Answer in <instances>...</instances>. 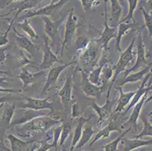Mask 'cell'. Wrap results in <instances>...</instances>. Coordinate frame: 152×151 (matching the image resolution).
<instances>
[{"label":"cell","instance_id":"cell-1","mask_svg":"<svg viewBox=\"0 0 152 151\" xmlns=\"http://www.w3.org/2000/svg\"><path fill=\"white\" fill-rule=\"evenodd\" d=\"M61 123L58 119H54L52 116L40 115L36 116L30 121L15 126L18 134L22 138H28L36 132H46L55 125Z\"/></svg>","mask_w":152,"mask_h":151},{"label":"cell","instance_id":"cell-2","mask_svg":"<svg viewBox=\"0 0 152 151\" xmlns=\"http://www.w3.org/2000/svg\"><path fill=\"white\" fill-rule=\"evenodd\" d=\"M135 42V39H132L130 44L129 45V46L127 47L126 49L124 52H121L118 61H117V64L114 67V77H113V80H112L111 82H110V85L108 87V91L111 90L112 87H113L117 77H118V75L122 73V72L125 71L126 70L127 66L133 60L134 55H135V52L133 51Z\"/></svg>","mask_w":152,"mask_h":151},{"label":"cell","instance_id":"cell-3","mask_svg":"<svg viewBox=\"0 0 152 151\" xmlns=\"http://www.w3.org/2000/svg\"><path fill=\"white\" fill-rule=\"evenodd\" d=\"M104 29L103 31L101 33V36L96 41L102 45L103 54L107 55L108 51V44L112 39L116 38L117 33V27H110L107 23V0H104Z\"/></svg>","mask_w":152,"mask_h":151},{"label":"cell","instance_id":"cell-4","mask_svg":"<svg viewBox=\"0 0 152 151\" xmlns=\"http://www.w3.org/2000/svg\"><path fill=\"white\" fill-rule=\"evenodd\" d=\"M148 65V63L146 58L145 45L144 43L142 34L139 32L137 33V52H136V60H135V64L131 68L127 69L124 71V78L126 77L128 75H129V73L139 70L141 68H144Z\"/></svg>","mask_w":152,"mask_h":151},{"label":"cell","instance_id":"cell-5","mask_svg":"<svg viewBox=\"0 0 152 151\" xmlns=\"http://www.w3.org/2000/svg\"><path fill=\"white\" fill-rule=\"evenodd\" d=\"M82 75V80L80 82V88L84 94L88 97L95 98L98 100H100L102 94L105 91L106 85H96L90 82L88 79V74L84 70H80Z\"/></svg>","mask_w":152,"mask_h":151},{"label":"cell","instance_id":"cell-6","mask_svg":"<svg viewBox=\"0 0 152 151\" xmlns=\"http://www.w3.org/2000/svg\"><path fill=\"white\" fill-rule=\"evenodd\" d=\"M98 44L99 42L96 40L89 42V45L83 50L79 57V60L83 66H90L98 61L99 57V46Z\"/></svg>","mask_w":152,"mask_h":151},{"label":"cell","instance_id":"cell-7","mask_svg":"<svg viewBox=\"0 0 152 151\" xmlns=\"http://www.w3.org/2000/svg\"><path fill=\"white\" fill-rule=\"evenodd\" d=\"M117 98H115V95L112 99H109V97H107L105 104L103 106H99L95 102H92V107L95 113L99 116V120L97 122V126L100 128L103 123L108 120L113 113V107L117 104Z\"/></svg>","mask_w":152,"mask_h":151},{"label":"cell","instance_id":"cell-8","mask_svg":"<svg viewBox=\"0 0 152 151\" xmlns=\"http://www.w3.org/2000/svg\"><path fill=\"white\" fill-rule=\"evenodd\" d=\"M68 2V0H60L57 3H50V5H46V6L41 8L38 10L35 11L33 12H29L27 13L25 15H23V17L20 18L21 20H24V19H30L33 18L34 17H52L55 15L58 11H59L64 5H65L67 2Z\"/></svg>","mask_w":152,"mask_h":151},{"label":"cell","instance_id":"cell-9","mask_svg":"<svg viewBox=\"0 0 152 151\" xmlns=\"http://www.w3.org/2000/svg\"><path fill=\"white\" fill-rule=\"evenodd\" d=\"M44 45L42 50H43V57L41 63L39 66V70L45 71V70L51 68L54 65V63H58L60 61L58 57L52 51V47L49 45V37L46 35H44Z\"/></svg>","mask_w":152,"mask_h":151},{"label":"cell","instance_id":"cell-10","mask_svg":"<svg viewBox=\"0 0 152 151\" xmlns=\"http://www.w3.org/2000/svg\"><path fill=\"white\" fill-rule=\"evenodd\" d=\"M80 23L77 21V18L74 14V8H71L70 13L68 15L67 22L65 24V31H64V37L63 42L61 46V55H63L64 50L66 45L70 43L72 39L74 37L76 33V30L80 26Z\"/></svg>","mask_w":152,"mask_h":151},{"label":"cell","instance_id":"cell-11","mask_svg":"<svg viewBox=\"0 0 152 151\" xmlns=\"http://www.w3.org/2000/svg\"><path fill=\"white\" fill-rule=\"evenodd\" d=\"M42 19L45 23V27H44L45 34L52 40V43L50 45L52 47L53 46L54 44L56 43V42L59 40L58 31L64 18H61L55 21L51 20L49 17H42Z\"/></svg>","mask_w":152,"mask_h":151},{"label":"cell","instance_id":"cell-12","mask_svg":"<svg viewBox=\"0 0 152 151\" xmlns=\"http://www.w3.org/2000/svg\"><path fill=\"white\" fill-rule=\"evenodd\" d=\"M72 64H74V62L73 61L67 63H64V64L59 65V66H53V67L51 68L49 73H48V76H47V79L46 81H45V85H44V87L42 88V95H45L48 91H50L51 88L55 85V83L58 81V80L59 77H60V75L62 73V72L65 70V69H67L68 66H71Z\"/></svg>","mask_w":152,"mask_h":151},{"label":"cell","instance_id":"cell-13","mask_svg":"<svg viewBox=\"0 0 152 151\" xmlns=\"http://www.w3.org/2000/svg\"><path fill=\"white\" fill-rule=\"evenodd\" d=\"M26 99V103L22 105L20 107L22 109H30L35 111H42L44 110H49L52 112L54 111V106L52 102H49L50 98L45 99L42 98H24Z\"/></svg>","mask_w":152,"mask_h":151},{"label":"cell","instance_id":"cell-14","mask_svg":"<svg viewBox=\"0 0 152 151\" xmlns=\"http://www.w3.org/2000/svg\"><path fill=\"white\" fill-rule=\"evenodd\" d=\"M15 104H13L5 108L0 116V139L2 141H3V137L5 136V131L9 129L10 126L12 118L15 114Z\"/></svg>","mask_w":152,"mask_h":151},{"label":"cell","instance_id":"cell-15","mask_svg":"<svg viewBox=\"0 0 152 151\" xmlns=\"http://www.w3.org/2000/svg\"><path fill=\"white\" fill-rule=\"evenodd\" d=\"M151 75V73H148V74H147L145 77H144V80H142L140 87H139V89L135 91V95H134L133 98H132L131 101L129 102V104H128V107H127L125 109V110H124V114H126V113H128V111H129V110H130L131 109H132V108L140 101V99L142 98V96H143L145 94L149 93V91L152 89V86L146 87V84H147L148 81V80L150 79Z\"/></svg>","mask_w":152,"mask_h":151},{"label":"cell","instance_id":"cell-16","mask_svg":"<svg viewBox=\"0 0 152 151\" xmlns=\"http://www.w3.org/2000/svg\"><path fill=\"white\" fill-rule=\"evenodd\" d=\"M72 91H73V77L69 74L66 81L59 90L58 96L61 99V104L64 107H67L69 104L72 101Z\"/></svg>","mask_w":152,"mask_h":151},{"label":"cell","instance_id":"cell-17","mask_svg":"<svg viewBox=\"0 0 152 151\" xmlns=\"http://www.w3.org/2000/svg\"><path fill=\"white\" fill-rule=\"evenodd\" d=\"M14 31H15V41L17 42L19 48L21 49L25 50L26 52H28L30 55H34L37 51L38 50V47L37 45H34L33 43V42L27 38L25 36L21 35L20 33H19L17 31L15 27H13Z\"/></svg>","mask_w":152,"mask_h":151},{"label":"cell","instance_id":"cell-18","mask_svg":"<svg viewBox=\"0 0 152 151\" xmlns=\"http://www.w3.org/2000/svg\"><path fill=\"white\" fill-rule=\"evenodd\" d=\"M44 73H45V71H42V70H39L37 73H30L26 67L23 66L21 68V71L19 73L18 77L21 80L22 83H23V89L25 91L29 86H31L33 84L37 82V78L39 77H40L41 75L44 74Z\"/></svg>","mask_w":152,"mask_h":151},{"label":"cell","instance_id":"cell-19","mask_svg":"<svg viewBox=\"0 0 152 151\" xmlns=\"http://www.w3.org/2000/svg\"><path fill=\"white\" fill-rule=\"evenodd\" d=\"M45 0H21L20 2L18 3L17 5H15L12 10L9 11V12L5 15H4V17L7 16L8 15H9L10 13H12L14 11H16V14L15 15V18L14 19L16 20L18 18L19 15L20 13H22L23 12L26 10H30V9H32V8H35L37 5H39L41 2H42Z\"/></svg>","mask_w":152,"mask_h":151},{"label":"cell","instance_id":"cell-20","mask_svg":"<svg viewBox=\"0 0 152 151\" xmlns=\"http://www.w3.org/2000/svg\"><path fill=\"white\" fill-rule=\"evenodd\" d=\"M118 131V132L121 133L122 132V128L119 126V125L117 123H116L115 122H114L113 120H110L108 124L106 125L105 127H104L103 128L100 130L99 132L96 134V135L94 138L93 141L90 143V147H92L94 144L97 141L100 139H105V138H109L110 133L112 131Z\"/></svg>","mask_w":152,"mask_h":151},{"label":"cell","instance_id":"cell-21","mask_svg":"<svg viewBox=\"0 0 152 151\" xmlns=\"http://www.w3.org/2000/svg\"><path fill=\"white\" fill-rule=\"evenodd\" d=\"M148 93L145 94V95L142 96V98L140 99V101L134 106L133 110H132L130 116H129V120H127L126 122V124L130 125L133 126V128H135V131L137 130L138 120H139V116H140L142 107H143V105L145 104V101L148 98Z\"/></svg>","mask_w":152,"mask_h":151},{"label":"cell","instance_id":"cell-22","mask_svg":"<svg viewBox=\"0 0 152 151\" xmlns=\"http://www.w3.org/2000/svg\"><path fill=\"white\" fill-rule=\"evenodd\" d=\"M117 90L120 92V96L117 98V107H116L114 113H121L123 110L126 108V107L128 106L129 102L131 101L132 98H133L134 95L135 93V91H129V92H126L124 93L123 91L122 87L118 86L117 87Z\"/></svg>","mask_w":152,"mask_h":151},{"label":"cell","instance_id":"cell-23","mask_svg":"<svg viewBox=\"0 0 152 151\" xmlns=\"http://www.w3.org/2000/svg\"><path fill=\"white\" fill-rule=\"evenodd\" d=\"M110 18L112 27H117V25L121 22L122 16L123 6L119 0H110Z\"/></svg>","mask_w":152,"mask_h":151},{"label":"cell","instance_id":"cell-24","mask_svg":"<svg viewBox=\"0 0 152 151\" xmlns=\"http://www.w3.org/2000/svg\"><path fill=\"white\" fill-rule=\"evenodd\" d=\"M152 67L150 65L145 66L141 70H139L137 72H135L133 73H131L130 75H128L126 77L124 78V80L121 82V83L118 86L123 87L126 83H135L137 82L142 80L144 77H145L146 75L150 73L151 72Z\"/></svg>","mask_w":152,"mask_h":151},{"label":"cell","instance_id":"cell-25","mask_svg":"<svg viewBox=\"0 0 152 151\" xmlns=\"http://www.w3.org/2000/svg\"><path fill=\"white\" fill-rule=\"evenodd\" d=\"M121 141L124 144L123 151H132L139 147L152 145V139L145 141V140L138 139V138H135V139L124 138V139H122Z\"/></svg>","mask_w":152,"mask_h":151},{"label":"cell","instance_id":"cell-26","mask_svg":"<svg viewBox=\"0 0 152 151\" xmlns=\"http://www.w3.org/2000/svg\"><path fill=\"white\" fill-rule=\"evenodd\" d=\"M107 55H104L103 54V61L97 66L95 70L91 71L89 74L88 75V79H89V82H92V84L96 85H102V81H101V76H102V72L103 70V67L104 65L107 64V61H106V58H107Z\"/></svg>","mask_w":152,"mask_h":151},{"label":"cell","instance_id":"cell-27","mask_svg":"<svg viewBox=\"0 0 152 151\" xmlns=\"http://www.w3.org/2000/svg\"><path fill=\"white\" fill-rule=\"evenodd\" d=\"M89 120V119H86L83 117H80L78 119V121L77 123V126H76L75 130H74V135H73V138H72L71 144H70V148H69V151H74V148L77 146L78 144L79 141L80 139L81 135H82L83 132V125L87 121Z\"/></svg>","mask_w":152,"mask_h":151},{"label":"cell","instance_id":"cell-28","mask_svg":"<svg viewBox=\"0 0 152 151\" xmlns=\"http://www.w3.org/2000/svg\"><path fill=\"white\" fill-rule=\"evenodd\" d=\"M131 29V24L130 23H124V22H120L119 24L117 25V36H116V45L115 48L117 52H121L122 49H121V40L124 36H125L126 33L129 31Z\"/></svg>","mask_w":152,"mask_h":151},{"label":"cell","instance_id":"cell-29","mask_svg":"<svg viewBox=\"0 0 152 151\" xmlns=\"http://www.w3.org/2000/svg\"><path fill=\"white\" fill-rule=\"evenodd\" d=\"M5 138L9 140L11 144V151H20L22 149L27 146L28 144L33 143V141H24L20 138H17L12 134H9Z\"/></svg>","mask_w":152,"mask_h":151},{"label":"cell","instance_id":"cell-30","mask_svg":"<svg viewBox=\"0 0 152 151\" xmlns=\"http://www.w3.org/2000/svg\"><path fill=\"white\" fill-rule=\"evenodd\" d=\"M16 27L23 30L24 33H27V35L33 39H37L39 38L38 34L34 30V29L32 27L31 25L30 24V21H29L28 19H24V20H23V22L18 23L16 24Z\"/></svg>","mask_w":152,"mask_h":151},{"label":"cell","instance_id":"cell-31","mask_svg":"<svg viewBox=\"0 0 152 151\" xmlns=\"http://www.w3.org/2000/svg\"><path fill=\"white\" fill-rule=\"evenodd\" d=\"M94 133H95V131H94L92 126H87L85 129L83 130L82 135H81L80 139L78 144H77V147L80 149L83 147L85 146L90 141L91 138L94 135Z\"/></svg>","mask_w":152,"mask_h":151},{"label":"cell","instance_id":"cell-32","mask_svg":"<svg viewBox=\"0 0 152 151\" xmlns=\"http://www.w3.org/2000/svg\"><path fill=\"white\" fill-rule=\"evenodd\" d=\"M131 128H132V127H129V128H128V129L126 130L125 131H122V132L121 133L120 136L117 137L115 140L112 141L111 142L108 143L107 144L104 145V146L101 147L104 148V151H117V147H118L119 143L122 141L124 136H125L127 133L129 132V130H131Z\"/></svg>","mask_w":152,"mask_h":151},{"label":"cell","instance_id":"cell-33","mask_svg":"<svg viewBox=\"0 0 152 151\" xmlns=\"http://www.w3.org/2000/svg\"><path fill=\"white\" fill-rule=\"evenodd\" d=\"M127 1L129 4V12H128L126 16L121 22L130 23L132 22H134V12L137 8L139 0H127Z\"/></svg>","mask_w":152,"mask_h":151},{"label":"cell","instance_id":"cell-34","mask_svg":"<svg viewBox=\"0 0 152 151\" xmlns=\"http://www.w3.org/2000/svg\"><path fill=\"white\" fill-rule=\"evenodd\" d=\"M143 123V128L139 135L135 136V138L141 139L143 137H152V124L148 119L142 118Z\"/></svg>","mask_w":152,"mask_h":151},{"label":"cell","instance_id":"cell-35","mask_svg":"<svg viewBox=\"0 0 152 151\" xmlns=\"http://www.w3.org/2000/svg\"><path fill=\"white\" fill-rule=\"evenodd\" d=\"M102 75L101 76V81H102V85H106L108 83L109 80L111 78H113L114 77V70L111 69L110 67L107 66V64L104 65V66L103 67V70H102Z\"/></svg>","mask_w":152,"mask_h":151},{"label":"cell","instance_id":"cell-36","mask_svg":"<svg viewBox=\"0 0 152 151\" xmlns=\"http://www.w3.org/2000/svg\"><path fill=\"white\" fill-rule=\"evenodd\" d=\"M71 128V124L70 123H67L61 125V133L60 140H59L58 142L59 147L63 146L64 142H65V140L67 139V138L70 135Z\"/></svg>","mask_w":152,"mask_h":151},{"label":"cell","instance_id":"cell-37","mask_svg":"<svg viewBox=\"0 0 152 151\" xmlns=\"http://www.w3.org/2000/svg\"><path fill=\"white\" fill-rule=\"evenodd\" d=\"M141 11L142 12V15L144 18V21H145V26L147 28L149 36L152 39V13H148L144 10V8L141 7Z\"/></svg>","mask_w":152,"mask_h":151},{"label":"cell","instance_id":"cell-38","mask_svg":"<svg viewBox=\"0 0 152 151\" xmlns=\"http://www.w3.org/2000/svg\"><path fill=\"white\" fill-rule=\"evenodd\" d=\"M37 143L40 144V146L35 151H49L52 149H55V146L52 143H49L48 138L40 141H37Z\"/></svg>","mask_w":152,"mask_h":151},{"label":"cell","instance_id":"cell-39","mask_svg":"<svg viewBox=\"0 0 152 151\" xmlns=\"http://www.w3.org/2000/svg\"><path fill=\"white\" fill-rule=\"evenodd\" d=\"M80 1L81 2L83 8L85 12H87L93 7L100 5L99 0H80Z\"/></svg>","mask_w":152,"mask_h":151},{"label":"cell","instance_id":"cell-40","mask_svg":"<svg viewBox=\"0 0 152 151\" xmlns=\"http://www.w3.org/2000/svg\"><path fill=\"white\" fill-rule=\"evenodd\" d=\"M15 20L14 18L12 19V20L10 22V23H9V27H8V29H7L6 32L4 33V35L2 36V37H1V39H0V47L3 46V45H5L6 44L9 43V39H8V34H9V31L11 30L12 27H13V23H14V21H15Z\"/></svg>","mask_w":152,"mask_h":151},{"label":"cell","instance_id":"cell-41","mask_svg":"<svg viewBox=\"0 0 152 151\" xmlns=\"http://www.w3.org/2000/svg\"><path fill=\"white\" fill-rule=\"evenodd\" d=\"M89 40L86 38V37H79L76 42V45H77L78 50H83L87 45H89Z\"/></svg>","mask_w":152,"mask_h":151},{"label":"cell","instance_id":"cell-42","mask_svg":"<svg viewBox=\"0 0 152 151\" xmlns=\"http://www.w3.org/2000/svg\"><path fill=\"white\" fill-rule=\"evenodd\" d=\"M80 115V105L77 103L73 104L72 107V117L73 118H77Z\"/></svg>","mask_w":152,"mask_h":151},{"label":"cell","instance_id":"cell-43","mask_svg":"<svg viewBox=\"0 0 152 151\" xmlns=\"http://www.w3.org/2000/svg\"><path fill=\"white\" fill-rule=\"evenodd\" d=\"M18 61L22 65H27L29 64V63H32L31 61H30L28 58H26L25 55H23V53H20V55H18Z\"/></svg>","mask_w":152,"mask_h":151},{"label":"cell","instance_id":"cell-44","mask_svg":"<svg viewBox=\"0 0 152 151\" xmlns=\"http://www.w3.org/2000/svg\"><path fill=\"white\" fill-rule=\"evenodd\" d=\"M20 90L15 89V88H7L0 87V93H8V94H18L20 92Z\"/></svg>","mask_w":152,"mask_h":151},{"label":"cell","instance_id":"cell-45","mask_svg":"<svg viewBox=\"0 0 152 151\" xmlns=\"http://www.w3.org/2000/svg\"><path fill=\"white\" fill-rule=\"evenodd\" d=\"M7 48H0V64H3L7 58Z\"/></svg>","mask_w":152,"mask_h":151},{"label":"cell","instance_id":"cell-46","mask_svg":"<svg viewBox=\"0 0 152 151\" xmlns=\"http://www.w3.org/2000/svg\"><path fill=\"white\" fill-rule=\"evenodd\" d=\"M142 8L148 13H152V0H147V2Z\"/></svg>","mask_w":152,"mask_h":151},{"label":"cell","instance_id":"cell-47","mask_svg":"<svg viewBox=\"0 0 152 151\" xmlns=\"http://www.w3.org/2000/svg\"><path fill=\"white\" fill-rule=\"evenodd\" d=\"M13 99H18V97L15 96H11V95H8V96L0 97V104L5 103V102H9Z\"/></svg>","mask_w":152,"mask_h":151},{"label":"cell","instance_id":"cell-48","mask_svg":"<svg viewBox=\"0 0 152 151\" xmlns=\"http://www.w3.org/2000/svg\"><path fill=\"white\" fill-rule=\"evenodd\" d=\"M8 85V80L5 77H0V87L5 88Z\"/></svg>","mask_w":152,"mask_h":151},{"label":"cell","instance_id":"cell-49","mask_svg":"<svg viewBox=\"0 0 152 151\" xmlns=\"http://www.w3.org/2000/svg\"><path fill=\"white\" fill-rule=\"evenodd\" d=\"M0 151H11V150H9L5 146L3 141H0Z\"/></svg>","mask_w":152,"mask_h":151},{"label":"cell","instance_id":"cell-50","mask_svg":"<svg viewBox=\"0 0 152 151\" xmlns=\"http://www.w3.org/2000/svg\"><path fill=\"white\" fill-rule=\"evenodd\" d=\"M146 58H152V45L150 47L147 52H146Z\"/></svg>","mask_w":152,"mask_h":151},{"label":"cell","instance_id":"cell-51","mask_svg":"<svg viewBox=\"0 0 152 151\" xmlns=\"http://www.w3.org/2000/svg\"><path fill=\"white\" fill-rule=\"evenodd\" d=\"M36 149H37V141H35V143L33 142L32 143V145L30 147V150L29 151H35Z\"/></svg>","mask_w":152,"mask_h":151},{"label":"cell","instance_id":"cell-52","mask_svg":"<svg viewBox=\"0 0 152 151\" xmlns=\"http://www.w3.org/2000/svg\"><path fill=\"white\" fill-rule=\"evenodd\" d=\"M17 1H21V0H8V2H7V3L5 4L4 6L5 7H7L9 5H10L11 3H12V2H17Z\"/></svg>","mask_w":152,"mask_h":151},{"label":"cell","instance_id":"cell-53","mask_svg":"<svg viewBox=\"0 0 152 151\" xmlns=\"http://www.w3.org/2000/svg\"><path fill=\"white\" fill-rule=\"evenodd\" d=\"M151 101H152V94L150 97H148L147 99H146V101H145V104L149 103V102H151Z\"/></svg>","mask_w":152,"mask_h":151},{"label":"cell","instance_id":"cell-54","mask_svg":"<svg viewBox=\"0 0 152 151\" xmlns=\"http://www.w3.org/2000/svg\"><path fill=\"white\" fill-rule=\"evenodd\" d=\"M0 74H5V75H8V76H9V73L7 71H3V70H0Z\"/></svg>","mask_w":152,"mask_h":151},{"label":"cell","instance_id":"cell-55","mask_svg":"<svg viewBox=\"0 0 152 151\" xmlns=\"http://www.w3.org/2000/svg\"><path fill=\"white\" fill-rule=\"evenodd\" d=\"M59 1H60V0H51V3H57Z\"/></svg>","mask_w":152,"mask_h":151},{"label":"cell","instance_id":"cell-56","mask_svg":"<svg viewBox=\"0 0 152 151\" xmlns=\"http://www.w3.org/2000/svg\"><path fill=\"white\" fill-rule=\"evenodd\" d=\"M4 8H5V6H0V11L2 10V9H3ZM2 17H4L3 15H2V16H0V18H2Z\"/></svg>","mask_w":152,"mask_h":151},{"label":"cell","instance_id":"cell-57","mask_svg":"<svg viewBox=\"0 0 152 151\" xmlns=\"http://www.w3.org/2000/svg\"><path fill=\"white\" fill-rule=\"evenodd\" d=\"M119 2H121V5H122V6H123V5H124V0H119Z\"/></svg>","mask_w":152,"mask_h":151},{"label":"cell","instance_id":"cell-58","mask_svg":"<svg viewBox=\"0 0 152 151\" xmlns=\"http://www.w3.org/2000/svg\"><path fill=\"white\" fill-rule=\"evenodd\" d=\"M4 105H5V103H2V104H0V110L2 109V107H4Z\"/></svg>","mask_w":152,"mask_h":151},{"label":"cell","instance_id":"cell-59","mask_svg":"<svg viewBox=\"0 0 152 151\" xmlns=\"http://www.w3.org/2000/svg\"><path fill=\"white\" fill-rule=\"evenodd\" d=\"M62 147H63V146H62ZM61 151H67V150L65 149V148H64V147H63V148H62V150H61Z\"/></svg>","mask_w":152,"mask_h":151},{"label":"cell","instance_id":"cell-60","mask_svg":"<svg viewBox=\"0 0 152 151\" xmlns=\"http://www.w3.org/2000/svg\"><path fill=\"white\" fill-rule=\"evenodd\" d=\"M149 116H150V117H152V112H151L150 113H149V115H148Z\"/></svg>","mask_w":152,"mask_h":151},{"label":"cell","instance_id":"cell-61","mask_svg":"<svg viewBox=\"0 0 152 151\" xmlns=\"http://www.w3.org/2000/svg\"><path fill=\"white\" fill-rule=\"evenodd\" d=\"M140 151H146V150H145V149H142V150H141Z\"/></svg>","mask_w":152,"mask_h":151},{"label":"cell","instance_id":"cell-62","mask_svg":"<svg viewBox=\"0 0 152 151\" xmlns=\"http://www.w3.org/2000/svg\"><path fill=\"white\" fill-rule=\"evenodd\" d=\"M57 151H61V150H57Z\"/></svg>","mask_w":152,"mask_h":151},{"label":"cell","instance_id":"cell-63","mask_svg":"<svg viewBox=\"0 0 152 151\" xmlns=\"http://www.w3.org/2000/svg\"><path fill=\"white\" fill-rule=\"evenodd\" d=\"M81 151H85V150H81Z\"/></svg>","mask_w":152,"mask_h":151}]
</instances>
